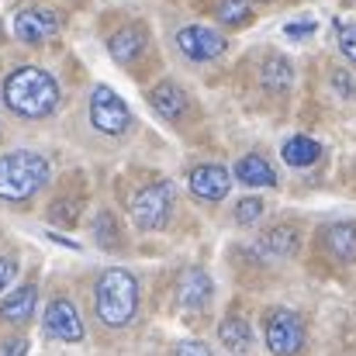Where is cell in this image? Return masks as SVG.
Here are the masks:
<instances>
[{
    "mask_svg": "<svg viewBox=\"0 0 356 356\" xmlns=\"http://www.w3.org/2000/svg\"><path fill=\"white\" fill-rule=\"evenodd\" d=\"M3 104H7V111H14L17 118L42 121L59 111L63 90H59L56 76L45 73L42 66H17V70L3 80Z\"/></svg>",
    "mask_w": 356,
    "mask_h": 356,
    "instance_id": "obj_1",
    "label": "cell"
},
{
    "mask_svg": "<svg viewBox=\"0 0 356 356\" xmlns=\"http://www.w3.org/2000/svg\"><path fill=\"white\" fill-rule=\"evenodd\" d=\"M49 159L31 152V149H14L0 156V201L21 204L28 197H35L45 184H49Z\"/></svg>",
    "mask_w": 356,
    "mask_h": 356,
    "instance_id": "obj_2",
    "label": "cell"
},
{
    "mask_svg": "<svg viewBox=\"0 0 356 356\" xmlns=\"http://www.w3.org/2000/svg\"><path fill=\"white\" fill-rule=\"evenodd\" d=\"M94 308H97V318L108 325V329H124L135 312H138V280L131 277V270H104L97 277V287H94Z\"/></svg>",
    "mask_w": 356,
    "mask_h": 356,
    "instance_id": "obj_3",
    "label": "cell"
},
{
    "mask_svg": "<svg viewBox=\"0 0 356 356\" xmlns=\"http://www.w3.org/2000/svg\"><path fill=\"white\" fill-rule=\"evenodd\" d=\"M128 215H131L135 229L159 232L173 215V184L159 180V184H149V187L135 191V197L128 201Z\"/></svg>",
    "mask_w": 356,
    "mask_h": 356,
    "instance_id": "obj_4",
    "label": "cell"
},
{
    "mask_svg": "<svg viewBox=\"0 0 356 356\" xmlns=\"http://www.w3.org/2000/svg\"><path fill=\"white\" fill-rule=\"evenodd\" d=\"M263 339L273 356H298L305 350V322L291 308H273L266 312L263 322Z\"/></svg>",
    "mask_w": 356,
    "mask_h": 356,
    "instance_id": "obj_5",
    "label": "cell"
},
{
    "mask_svg": "<svg viewBox=\"0 0 356 356\" xmlns=\"http://www.w3.org/2000/svg\"><path fill=\"white\" fill-rule=\"evenodd\" d=\"M90 124H94L101 135H124L128 124H131L128 104L121 101L111 87H104V83H97V87L90 90Z\"/></svg>",
    "mask_w": 356,
    "mask_h": 356,
    "instance_id": "obj_6",
    "label": "cell"
},
{
    "mask_svg": "<svg viewBox=\"0 0 356 356\" xmlns=\"http://www.w3.org/2000/svg\"><path fill=\"white\" fill-rule=\"evenodd\" d=\"M225 35L208 28V24H187L177 31V49L191 59V63H211L225 52Z\"/></svg>",
    "mask_w": 356,
    "mask_h": 356,
    "instance_id": "obj_7",
    "label": "cell"
},
{
    "mask_svg": "<svg viewBox=\"0 0 356 356\" xmlns=\"http://www.w3.org/2000/svg\"><path fill=\"white\" fill-rule=\"evenodd\" d=\"M63 28V17L52 7H21L14 14V35L24 45H42Z\"/></svg>",
    "mask_w": 356,
    "mask_h": 356,
    "instance_id": "obj_8",
    "label": "cell"
},
{
    "mask_svg": "<svg viewBox=\"0 0 356 356\" xmlns=\"http://www.w3.org/2000/svg\"><path fill=\"white\" fill-rule=\"evenodd\" d=\"M42 325H45V336H52L59 343H80L83 339V322H80V312H76V305L70 298L49 301Z\"/></svg>",
    "mask_w": 356,
    "mask_h": 356,
    "instance_id": "obj_9",
    "label": "cell"
},
{
    "mask_svg": "<svg viewBox=\"0 0 356 356\" xmlns=\"http://www.w3.org/2000/svg\"><path fill=\"white\" fill-rule=\"evenodd\" d=\"M187 184H191V194L201 201H225V194L232 191V173L222 163H201L191 170Z\"/></svg>",
    "mask_w": 356,
    "mask_h": 356,
    "instance_id": "obj_10",
    "label": "cell"
},
{
    "mask_svg": "<svg viewBox=\"0 0 356 356\" xmlns=\"http://www.w3.org/2000/svg\"><path fill=\"white\" fill-rule=\"evenodd\" d=\"M211 298H215V284H211V277L201 266H191V270L180 273V280H177V305L184 312H204L211 305Z\"/></svg>",
    "mask_w": 356,
    "mask_h": 356,
    "instance_id": "obj_11",
    "label": "cell"
},
{
    "mask_svg": "<svg viewBox=\"0 0 356 356\" xmlns=\"http://www.w3.org/2000/svg\"><path fill=\"white\" fill-rule=\"evenodd\" d=\"M145 42H149V35H145L142 24H124V28H118V31L108 38V52L115 56V63L128 66V63H135V59L145 52Z\"/></svg>",
    "mask_w": 356,
    "mask_h": 356,
    "instance_id": "obj_12",
    "label": "cell"
},
{
    "mask_svg": "<svg viewBox=\"0 0 356 356\" xmlns=\"http://www.w3.org/2000/svg\"><path fill=\"white\" fill-rule=\"evenodd\" d=\"M149 104H152V108H156L166 121L184 118V115H187V108H191V101H187L184 87H180V83H173V80L156 83V87H152V94H149Z\"/></svg>",
    "mask_w": 356,
    "mask_h": 356,
    "instance_id": "obj_13",
    "label": "cell"
},
{
    "mask_svg": "<svg viewBox=\"0 0 356 356\" xmlns=\"http://www.w3.org/2000/svg\"><path fill=\"white\" fill-rule=\"evenodd\" d=\"M35 305H38V287H35V284H21L17 291H10V294L3 298L0 318L10 322V325H24V322H31Z\"/></svg>",
    "mask_w": 356,
    "mask_h": 356,
    "instance_id": "obj_14",
    "label": "cell"
},
{
    "mask_svg": "<svg viewBox=\"0 0 356 356\" xmlns=\"http://www.w3.org/2000/svg\"><path fill=\"white\" fill-rule=\"evenodd\" d=\"M236 180L242 187H273L277 184V170L259 156V152H249L236 163Z\"/></svg>",
    "mask_w": 356,
    "mask_h": 356,
    "instance_id": "obj_15",
    "label": "cell"
},
{
    "mask_svg": "<svg viewBox=\"0 0 356 356\" xmlns=\"http://www.w3.org/2000/svg\"><path fill=\"white\" fill-rule=\"evenodd\" d=\"M322 242H325L329 256H336L339 263H356V225L353 222H336V225H329Z\"/></svg>",
    "mask_w": 356,
    "mask_h": 356,
    "instance_id": "obj_16",
    "label": "cell"
},
{
    "mask_svg": "<svg viewBox=\"0 0 356 356\" xmlns=\"http://www.w3.org/2000/svg\"><path fill=\"white\" fill-rule=\"evenodd\" d=\"M298 245H301V236H298L294 225H273L270 232L259 236V249H263L266 256H273V259H287V256H294Z\"/></svg>",
    "mask_w": 356,
    "mask_h": 356,
    "instance_id": "obj_17",
    "label": "cell"
},
{
    "mask_svg": "<svg viewBox=\"0 0 356 356\" xmlns=\"http://www.w3.org/2000/svg\"><path fill=\"white\" fill-rule=\"evenodd\" d=\"M280 156H284V163H287V166L305 170V166H315V163L322 159V145H318L315 138H308V135H294V138H287V142H284Z\"/></svg>",
    "mask_w": 356,
    "mask_h": 356,
    "instance_id": "obj_18",
    "label": "cell"
},
{
    "mask_svg": "<svg viewBox=\"0 0 356 356\" xmlns=\"http://www.w3.org/2000/svg\"><path fill=\"white\" fill-rule=\"evenodd\" d=\"M218 339H222V346H225L229 353H236V356L252 350V329H249V322H245L242 315L222 318V325H218Z\"/></svg>",
    "mask_w": 356,
    "mask_h": 356,
    "instance_id": "obj_19",
    "label": "cell"
},
{
    "mask_svg": "<svg viewBox=\"0 0 356 356\" xmlns=\"http://www.w3.org/2000/svg\"><path fill=\"white\" fill-rule=\"evenodd\" d=\"M259 80H263L266 90H277L280 94V90H287L294 83V70H291V63L284 56H270L263 63V70H259Z\"/></svg>",
    "mask_w": 356,
    "mask_h": 356,
    "instance_id": "obj_20",
    "label": "cell"
},
{
    "mask_svg": "<svg viewBox=\"0 0 356 356\" xmlns=\"http://www.w3.org/2000/svg\"><path fill=\"white\" fill-rule=\"evenodd\" d=\"M94 238H97V245L108 249V252H118L121 249V229H118V218H115L111 211H101V215H97Z\"/></svg>",
    "mask_w": 356,
    "mask_h": 356,
    "instance_id": "obj_21",
    "label": "cell"
},
{
    "mask_svg": "<svg viewBox=\"0 0 356 356\" xmlns=\"http://www.w3.org/2000/svg\"><path fill=\"white\" fill-rule=\"evenodd\" d=\"M249 17H252L249 0H222V3H218V21H222L225 28H238V24H245Z\"/></svg>",
    "mask_w": 356,
    "mask_h": 356,
    "instance_id": "obj_22",
    "label": "cell"
},
{
    "mask_svg": "<svg viewBox=\"0 0 356 356\" xmlns=\"http://www.w3.org/2000/svg\"><path fill=\"white\" fill-rule=\"evenodd\" d=\"M49 218L59 222V225H76V218H80V201H56V204L49 208Z\"/></svg>",
    "mask_w": 356,
    "mask_h": 356,
    "instance_id": "obj_23",
    "label": "cell"
},
{
    "mask_svg": "<svg viewBox=\"0 0 356 356\" xmlns=\"http://www.w3.org/2000/svg\"><path fill=\"white\" fill-rule=\"evenodd\" d=\"M263 218V201L259 197H245L236 204V222L238 225H256Z\"/></svg>",
    "mask_w": 356,
    "mask_h": 356,
    "instance_id": "obj_24",
    "label": "cell"
},
{
    "mask_svg": "<svg viewBox=\"0 0 356 356\" xmlns=\"http://www.w3.org/2000/svg\"><path fill=\"white\" fill-rule=\"evenodd\" d=\"M339 49H343V56L356 63V24H343L339 28Z\"/></svg>",
    "mask_w": 356,
    "mask_h": 356,
    "instance_id": "obj_25",
    "label": "cell"
},
{
    "mask_svg": "<svg viewBox=\"0 0 356 356\" xmlns=\"http://www.w3.org/2000/svg\"><path fill=\"white\" fill-rule=\"evenodd\" d=\"M173 356H211L208 343H197V339H187V343H177Z\"/></svg>",
    "mask_w": 356,
    "mask_h": 356,
    "instance_id": "obj_26",
    "label": "cell"
},
{
    "mask_svg": "<svg viewBox=\"0 0 356 356\" xmlns=\"http://www.w3.org/2000/svg\"><path fill=\"white\" fill-rule=\"evenodd\" d=\"M284 31H287V38H308V35H315V21H312V17H305V21H291Z\"/></svg>",
    "mask_w": 356,
    "mask_h": 356,
    "instance_id": "obj_27",
    "label": "cell"
},
{
    "mask_svg": "<svg viewBox=\"0 0 356 356\" xmlns=\"http://www.w3.org/2000/svg\"><path fill=\"white\" fill-rule=\"evenodd\" d=\"M14 277H17V259L14 256H0V291L10 287Z\"/></svg>",
    "mask_w": 356,
    "mask_h": 356,
    "instance_id": "obj_28",
    "label": "cell"
},
{
    "mask_svg": "<svg viewBox=\"0 0 356 356\" xmlns=\"http://www.w3.org/2000/svg\"><path fill=\"white\" fill-rule=\"evenodd\" d=\"M24 353H28V339H14V343L3 346V356H24Z\"/></svg>",
    "mask_w": 356,
    "mask_h": 356,
    "instance_id": "obj_29",
    "label": "cell"
},
{
    "mask_svg": "<svg viewBox=\"0 0 356 356\" xmlns=\"http://www.w3.org/2000/svg\"><path fill=\"white\" fill-rule=\"evenodd\" d=\"M256 3H270V0H256Z\"/></svg>",
    "mask_w": 356,
    "mask_h": 356,
    "instance_id": "obj_30",
    "label": "cell"
},
{
    "mask_svg": "<svg viewBox=\"0 0 356 356\" xmlns=\"http://www.w3.org/2000/svg\"><path fill=\"white\" fill-rule=\"evenodd\" d=\"M346 3H356V0H346Z\"/></svg>",
    "mask_w": 356,
    "mask_h": 356,
    "instance_id": "obj_31",
    "label": "cell"
}]
</instances>
